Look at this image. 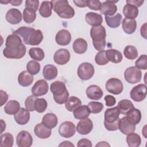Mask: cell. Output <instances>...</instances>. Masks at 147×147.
<instances>
[{"mask_svg": "<svg viewBox=\"0 0 147 147\" xmlns=\"http://www.w3.org/2000/svg\"><path fill=\"white\" fill-rule=\"evenodd\" d=\"M5 48L3 50V56L8 59H18L23 57L26 51L21 37L15 34L9 35L6 40Z\"/></svg>", "mask_w": 147, "mask_h": 147, "instance_id": "6da1fadb", "label": "cell"}, {"mask_svg": "<svg viewBox=\"0 0 147 147\" xmlns=\"http://www.w3.org/2000/svg\"><path fill=\"white\" fill-rule=\"evenodd\" d=\"M54 100L58 104L62 105L67 102L69 98V92L65 84L61 81L53 82L50 86Z\"/></svg>", "mask_w": 147, "mask_h": 147, "instance_id": "7a4b0ae2", "label": "cell"}, {"mask_svg": "<svg viewBox=\"0 0 147 147\" xmlns=\"http://www.w3.org/2000/svg\"><path fill=\"white\" fill-rule=\"evenodd\" d=\"M90 36L92 40L95 49L100 51L104 50L106 46V32L103 26H92L90 29Z\"/></svg>", "mask_w": 147, "mask_h": 147, "instance_id": "3957f363", "label": "cell"}, {"mask_svg": "<svg viewBox=\"0 0 147 147\" xmlns=\"http://www.w3.org/2000/svg\"><path fill=\"white\" fill-rule=\"evenodd\" d=\"M52 9L62 18L69 19L75 15V10L70 6L67 0H53Z\"/></svg>", "mask_w": 147, "mask_h": 147, "instance_id": "277c9868", "label": "cell"}, {"mask_svg": "<svg viewBox=\"0 0 147 147\" xmlns=\"http://www.w3.org/2000/svg\"><path fill=\"white\" fill-rule=\"evenodd\" d=\"M94 72V67L92 64L88 62H84L78 67L77 74L80 79L87 80L93 76Z\"/></svg>", "mask_w": 147, "mask_h": 147, "instance_id": "5b68a950", "label": "cell"}, {"mask_svg": "<svg viewBox=\"0 0 147 147\" xmlns=\"http://www.w3.org/2000/svg\"><path fill=\"white\" fill-rule=\"evenodd\" d=\"M124 78L126 82L130 84H136L141 81L142 72L136 67H130L126 69L124 72Z\"/></svg>", "mask_w": 147, "mask_h": 147, "instance_id": "8992f818", "label": "cell"}, {"mask_svg": "<svg viewBox=\"0 0 147 147\" xmlns=\"http://www.w3.org/2000/svg\"><path fill=\"white\" fill-rule=\"evenodd\" d=\"M106 89L110 93L114 95H118L123 91V83L119 79L112 78L107 81L106 83Z\"/></svg>", "mask_w": 147, "mask_h": 147, "instance_id": "52a82bcc", "label": "cell"}, {"mask_svg": "<svg viewBox=\"0 0 147 147\" xmlns=\"http://www.w3.org/2000/svg\"><path fill=\"white\" fill-rule=\"evenodd\" d=\"M131 99L135 102H141L146 96V86L144 84H139L134 86L130 92Z\"/></svg>", "mask_w": 147, "mask_h": 147, "instance_id": "ba28073f", "label": "cell"}, {"mask_svg": "<svg viewBox=\"0 0 147 147\" xmlns=\"http://www.w3.org/2000/svg\"><path fill=\"white\" fill-rule=\"evenodd\" d=\"M58 132L63 137L67 138H71L75 134V125L71 121H64L60 125L58 129Z\"/></svg>", "mask_w": 147, "mask_h": 147, "instance_id": "9c48e42d", "label": "cell"}, {"mask_svg": "<svg viewBox=\"0 0 147 147\" xmlns=\"http://www.w3.org/2000/svg\"><path fill=\"white\" fill-rule=\"evenodd\" d=\"M16 142L19 147H30L33 143V138L29 132L22 130L17 136Z\"/></svg>", "mask_w": 147, "mask_h": 147, "instance_id": "30bf717a", "label": "cell"}, {"mask_svg": "<svg viewBox=\"0 0 147 147\" xmlns=\"http://www.w3.org/2000/svg\"><path fill=\"white\" fill-rule=\"evenodd\" d=\"M48 84L44 79H40L37 80L33 86L31 91L33 95L40 96L45 95L48 91Z\"/></svg>", "mask_w": 147, "mask_h": 147, "instance_id": "8fae6325", "label": "cell"}, {"mask_svg": "<svg viewBox=\"0 0 147 147\" xmlns=\"http://www.w3.org/2000/svg\"><path fill=\"white\" fill-rule=\"evenodd\" d=\"M70 59V53L64 48H60L56 51L53 55L54 61L58 65H64L67 64Z\"/></svg>", "mask_w": 147, "mask_h": 147, "instance_id": "7c38bea8", "label": "cell"}, {"mask_svg": "<svg viewBox=\"0 0 147 147\" xmlns=\"http://www.w3.org/2000/svg\"><path fill=\"white\" fill-rule=\"evenodd\" d=\"M93 128L92 121L88 118H86L78 122L76 126V130L80 134L86 135L89 134Z\"/></svg>", "mask_w": 147, "mask_h": 147, "instance_id": "4fadbf2b", "label": "cell"}, {"mask_svg": "<svg viewBox=\"0 0 147 147\" xmlns=\"http://www.w3.org/2000/svg\"><path fill=\"white\" fill-rule=\"evenodd\" d=\"M118 1H106L102 3L100 12L105 16H113L117 11V7L115 4Z\"/></svg>", "mask_w": 147, "mask_h": 147, "instance_id": "5bb4252c", "label": "cell"}, {"mask_svg": "<svg viewBox=\"0 0 147 147\" xmlns=\"http://www.w3.org/2000/svg\"><path fill=\"white\" fill-rule=\"evenodd\" d=\"M22 13L17 9H10L6 14V21L13 25L19 24L22 21Z\"/></svg>", "mask_w": 147, "mask_h": 147, "instance_id": "9a60e30c", "label": "cell"}, {"mask_svg": "<svg viewBox=\"0 0 147 147\" xmlns=\"http://www.w3.org/2000/svg\"><path fill=\"white\" fill-rule=\"evenodd\" d=\"M55 40L56 43L60 45H67L71 41V34L68 30L61 29L57 33Z\"/></svg>", "mask_w": 147, "mask_h": 147, "instance_id": "2e32d148", "label": "cell"}, {"mask_svg": "<svg viewBox=\"0 0 147 147\" xmlns=\"http://www.w3.org/2000/svg\"><path fill=\"white\" fill-rule=\"evenodd\" d=\"M118 129L125 135L134 132L136 130V125L131 123L127 119L126 116L119 119L118 122Z\"/></svg>", "mask_w": 147, "mask_h": 147, "instance_id": "e0dca14e", "label": "cell"}, {"mask_svg": "<svg viewBox=\"0 0 147 147\" xmlns=\"http://www.w3.org/2000/svg\"><path fill=\"white\" fill-rule=\"evenodd\" d=\"M87 96L91 100H99L103 95L102 89L96 85L93 84L88 87L86 91Z\"/></svg>", "mask_w": 147, "mask_h": 147, "instance_id": "ac0fdd59", "label": "cell"}, {"mask_svg": "<svg viewBox=\"0 0 147 147\" xmlns=\"http://www.w3.org/2000/svg\"><path fill=\"white\" fill-rule=\"evenodd\" d=\"M35 30L33 28L27 27V26H21L18 29L16 30L13 32V34H17L20 37H21L23 42L25 44L28 45L29 38L32 34V33Z\"/></svg>", "mask_w": 147, "mask_h": 147, "instance_id": "d6986e66", "label": "cell"}, {"mask_svg": "<svg viewBox=\"0 0 147 147\" xmlns=\"http://www.w3.org/2000/svg\"><path fill=\"white\" fill-rule=\"evenodd\" d=\"M34 133L37 137L41 139H46L51 136L52 130L51 129L48 128L42 123H40L34 126Z\"/></svg>", "mask_w": 147, "mask_h": 147, "instance_id": "ffe728a7", "label": "cell"}, {"mask_svg": "<svg viewBox=\"0 0 147 147\" xmlns=\"http://www.w3.org/2000/svg\"><path fill=\"white\" fill-rule=\"evenodd\" d=\"M30 119L29 111L25 108H20V110L14 115V119L21 125L26 124Z\"/></svg>", "mask_w": 147, "mask_h": 147, "instance_id": "44dd1931", "label": "cell"}, {"mask_svg": "<svg viewBox=\"0 0 147 147\" xmlns=\"http://www.w3.org/2000/svg\"><path fill=\"white\" fill-rule=\"evenodd\" d=\"M86 22L92 26L101 25L103 22V18L101 14L94 12H88L85 16Z\"/></svg>", "mask_w": 147, "mask_h": 147, "instance_id": "7402d4cb", "label": "cell"}, {"mask_svg": "<svg viewBox=\"0 0 147 147\" xmlns=\"http://www.w3.org/2000/svg\"><path fill=\"white\" fill-rule=\"evenodd\" d=\"M120 114V111L117 107L107 109L105 112V121L108 123H111L118 119H119V116Z\"/></svg>", "mask_w": 147, "mask_h": 147, "instance_id": "603a6c76", "label": "cell"}, {"mask_svg": "<svg viewBox=\"0 0 147 147\" xmlns=\"http://www.w3.org/2000/svg\"><path fill=\"white\" fill-rule=\"evenodd\" d=\"M34 80L32 75L29 74L27 71H23L18 76V82L22 87H28L32 84Z\"/></svg>", "mask_w": 147, "mask_h": 147, "instance_id": "cb8c5ba5", "label": "cell"}, {"mask_svg": "<svg viewBox=\"0 0 147 147\" xmlns=\"http://www.w3.org/2000/svg\"><path fill=\"white\" fill-rule=\"evenodd\" d=\"M90 113V110L87 105H80L73 111L74 117L78 119H82L87 118Z\"/></svg>", "mask_w": 147, "mask_h": 147, "instance_id": "d4e9b609", "label": "cell"}, {"mask_svg": "<svg viewBox=\"0 0 147 147\" xmlns=\"http://www.w3.org/2000/svg\"><path fill=\"white\" fill-rule=\"evenodd\" d=\"M126 115V117L129 122L135 125L138 124L141 119V113L140 110L134 107L130 110Z\"/></svg>", "mask_w": 147, "mask_h": 147, "instance_id": "484cf974", "label": "cell"}, {"mask_svg": "<svg viewBox=\"0 0 147 147\" xmlns=\"http://www.w3.org/2000/svg\"><path fill=\"white\" fill-rule=\"evenodd\" d=\"M44 78L48 80H51L57 76L58 71L56 67L52 64H47L44 66L42 71Z\"/></svg>", "mask_w": 147, "mask_h": 147, "instance_id": "4316f807", "label": "cell"}, {"mask_svg": "<svg viewBox=\"0 0 147 147\" xmlns=\"http://www.w3.org/2000/svg\"><path fill=\"white\" fill-rule=\"evenodd\" d=\"M57 122V117L53 113H47L44 115L42 119V123L49 129H53L56 127Z\"/></svg>", "mask_w": 147, "mask_h": 147, "instance_id": "83f0119b", "label": "cell"}, {"mask_svg": "<svg viewBox=\"0 0 147 147\" xmlns=\"http://www.w3.org/2000/svg\"><path fill=\"white\" fill-rule=\"evenodd\" d=\"M87 42L82 38H78L76 39L72 45V48L74 52L78 54H83L85 53L87 49Z\"/></svg>", "mask_w": 147, "mask_h": 147, "instance_id": "f1b7e54d", "label": "cell"}, {"mask_svg": "<svg viewBox=\"0 0 147 147\" xmlns=\"http://www.w3.org/2000/svg\"><path fill=\"white\" fill-rule=\"evenodd\" d=\"M122 12L125 18L134 20L138 16L139 11L136 6L130 4H126L124 6Z\"/></svg>", "mask_w": 147, "mask_h": 147, "instance_id": "f546056e", "label": "cell"}, {"mask_svg": "<svg viewBox=\"0 0 147 147\" xmlns=\"http://www.w3.org/2000/svg\"><path fill=\"white\" fill-rule=\"evenodd\" d=\"M106 55L109 61H111L113 63L121 62L123 58L121 52L114 49H110L106 51Z\"/></svg>", "mask_w": 147, "mask_h": 147, "instance_id": "4dcf8cb0", "label": "cell"}, {"mask_svg": "<svg viewBox=\"0 0 147 147\" xmlns=\"http://www.w3.org/2000/svg\"><path fill=\"white\" fill-rule=\"evenodd\" d=\"M122 26L124 32L130 34L135 32L137 28V22L135 19L131 20L125 18L122 21Z\"/></svg>", "mask_w": 147, "mask_h": 147, "instance_id": "1f68e13d", "label": "cell"}, {"mask_svg": "<svg viewBox=\"0 0 147 147\" xmlns=\"http://www.w3.org/2000/svg\"><path fill=\"white\" fill-rule=\"evenodd\" d=\"M20 109V103L15 100H10L4 107L5 112L9 115H15Z\"/></svg>", "mask_w": 147, "mask_h": 147, "instance_id": "d6a6232c", "label": "cell"}, {"mask_svg": "<svg viewBox=\"0 0 147 147\" xmlns=\"http://www.w3.org/2000/svg\"><path fill=\"white\" fill-rule=\"evenodd\" d=\"M122 19V16L120 13H117L114 16H105V21L107 25L111 28H118Z\"/></svg>", "mask_w": 147, "mask_h": 147, "instance_id": "836d02e7", "label": "cell"}, {"mask_svg": "<svg viewBox=\"0 0 147 147\" xmlns=\"http://www.w3.org/2000/svg\"><path fill=\"white\" fill-rule=\"evenodd\" d=\"M52 3L51 1H43L39 8V13L42 17L47 18L51 16Z\"/></svg>", "mask_w": 147, "mask_h": 147, "instance_id": "e575fe53", "label": "cell"}, {"mask_svg": "<svg viewBox=\"0 0 147 147\" xmlns=\"http://www.w3.org/2000/svg\"><path fill=\"white\" fill-rule=\"evenodd\" d=\"M126 142L130 147H138L141 145V139L138 134L133 132L127 135Z\"/></svg>", "mask_w": 147, "mask_h": 147, "instance_id": "d590c367", "label": "cell"}, {"mask_svg": "<svg viewBox=\"0 0 147 147\" xmlns=\"http://www.w3.org/2000/svg\"><path fill=\"white\" fill-rule=\"evenodd\" d=\"M43 34L42 32L37 29L35 30L30 35L29 40H28V45H37L41 43V42L43 40Z\"/></svg>", "mask_w": 147, "mask_h": 147, "instance_id": "8d00e7d4", "label": "cell"}, {"mask_svg": "<svg viewBox=\"0 0 147 147\" xmlns=\"http://www.w3.org/2000/svg\"><path fill=\"white\" fill-rule=\"evenodd\" d=\"M117 107L118 108L121 114L126 115L130 110L134 107V105L130 100L125 99L120 100L118 103Z\"/></svg>", "mask_w": 147, "mask_h": 147, "instance_id": "74e56055", "label": "cell"}, {"mask_svg": "<svg viewBox=\"0 0 147 147\" xmlns=\"http://www.w3.org/2000/svg\"><path fill=\"white\" fill-rule=\"evenodd\" d=\"M82 101L78 98L72 96L68 98V100L65 102V108L69 111H73L77 107L81 105Z\"/></svg>", "mask_w": 147, "mask_h": 147, "instance_id": "f35d334b", "label": "cell"}, {"mask_svg": "<svg viewBox=\"0 0 147 147\" xmlns=\"http://www.w3.org/2000/svg\"><path fill=\"white\" fill-rule=\"evenodd\" d=\"M29 55L32 59L36 61H41L45 57L44 51L38 47L31 48L29 51Z\"/></svg>", "mask_w": 147, "mask_h": 147, "instance_id": "ab89813d", "label": "cell"}, {"mask_svg": "<svg viewBox=\"0 0 147 147\" xmlns=\"http://www.w3.org/2000/svg\"><path fill=\"white\" fill-rule=\"evenodd\" d=\"M36 18V11L30 8H25L23 11V19L27 24L32 23Z\"/></svg>", "mask_w": 147, "mask_h": 147, "instance_id": "60d3db41", "label": "cell"}, {"mask_svg": "<svg viewBox=\"0 0 147 147\" xmlns=\"http://www.w3.org/2000/svg\"><path fill=\"white\" fill-rule=\"evenodd\" d=\"M123 55L129 60H134L138 57V51L133 45H127L123 50Z\"/></svg>", "mask_w": 147, "mask_h": 147, "instance_id": "b9f144b4", "label": "cell"}, {"mask_svg": "<svg viewBox=\"0 0 147 147\" xmlns=\"http://www.w3.org/2000/svg\"><path fill=\"white\" fill-rule=\"evenodd\" d=\"M1 147H11L13 145L14 139L13 136L9 133L3 134L0 137Z\"/></svg>", "mask_w": 147, "mask_h": 147, "instance_id": "7bdbcfd3", "label": "cell"}, {"mask_svg": "<svg viewBox=\"0 0 147 147\" xmlns=\"http://www.w3.org/2000/svg\"><path fill=\"white\" fill-rule=\"evenodd\" d=\"M27 71L32 75L37 74L40 70V64L37 61H29L26 64Z\"/></svg>", "mask_w": 147, "mask_h": 147, "instance_id": "ee69618b", "label": "cell"}, {"mask_svg": "<svg viewBox=\"0 0 147 147\" xmlns=\"http://www.w3.org/2000/svg\"><path fill=\"white\" fill-rule=\"evenodd\" d=\"M47 102L44 98H37L35 100L34 109L39 113L44 112L47 108Z\"/></svg>", "mask_w": 147, "mask_h": 147, "instance_id": "f6af8a7d", "label": "cell"}, {"mask_svg": "<svg viewBox=\"0 0 147 147\" xmlns=\"http://www.w3.org/2000/svg\"><path fill=\"white\" fill-rule=\"evenodd\" d=\"M95 61L99 65H104L109 63L106 55V51L102 50L96 53L95 57Z\"/></svg>", "mask_w": 147, "mask_h": 147, "instance_id": "bcb514c9", "label": "cell"}, {"mask_svg": "<svg viewBox=\"0 0 147 147\" xmlns=\"http://www.w3.org/2000/svg\"><path fill=\"white\" fill-rule=\"evenodd\" d=\"M90 112L93 114H97L101 112L103 109L102 103L99 102H90L88 104Z\"/></svg>", "mask_w": 147, "mask_h": 147, "instance_id": "7dc6e473", "label": "cell"}, {"mask_svg": "<svg viewBox=\"0 0 147 147\" xmlns=\"http://www.w3.org/2000/svg\"><path fill=\"white\" fill-rule=\"evenodd\" d=\"M136 67L139 69L146 70L147 69V56L146 55H142L135 62Z\"/></svg>", "mask_w": 147, "mask_h": 147, "instance_id": "c3c4849f", "label": "cell"}, {"mask_svg": "<svg viewBox=\"0 0 147 147\" xmlns=\"http://www.w3.org/2000/svg\"><path fill=\"white\" fill-rule=\"evenodd\" d=\"M37 96L34 95H30L26 98L25 101V106L26 109L29 111H33L35 110L34 109V102Z\"/></svg>", "mask_w": 147, "mask_h": 147, "instance_id": "681fc988", "label": "cell"}, {"mask_svg": "<svg viewBox=\"0 0 147 147\" xmlns=\"http://www.w3.org/2000/svg\"><path fill=\"white\" fill-rule=\"evenodd\" d=\"M102 3L98 0H87V6L90 9L94 10H99L100 9Z\"/></svg>", "mask_w": 147, "mask_h": 147, "instance_id": "f907efd6", "label": "cell"}, {"mask_svg": "<svg viewBox=\"0 0 147 147\" xmlns=\"http://www.w3.org/2000/svg\"><path fill=\"white\" fill-rule=\"evenodd\" d=\"M119 121V118L116 120L115 121L111 122V123H108L105 121H104V126L106 127V129L107 130L109 131H116L118 129V122Z\"/></svg>", "mask_w": 147, "mask_h": 147, "instance_id": "816d5d0a", "label": "cell"}, {"mask_svg": "<svg viewBox=\"0 0 147 147\" xmlns=\"http://www.w3.org/2000/svg\"><path fill=\"white\" fill-rule=\"evenodd\" d=\"M38 6L39 1L38 0H27L25 1V7L32 9L36 11L37 10Z\"/></svg>", "mask_w": 147, "mask_h": 147, "instance_id": "f5cc1de1", "label": "cell"}, {"mask_svg": "<svg viewBox=\"0 0 147 147\" xmlns=\"http://www.w3.org/2000/svg\"><path fill=\"white\" fill-rule=\"evenodd\" d=\"M104 99L106 102V105L108 107L114 106L116 103V99L115 97L110 95H107L105 96Z\"/></svg>", "mask_w": 147, "mask_h": 147, "instance_id": "db71d44e", "label": "cell"}, {"mask_svg": "<svg viewBox=\"0 0 147 147\" xmlns=\"http://www.w3.org/2000/svg\"><path fill=\"white\" fill-rule=\"evenodd\" d=\"M77 146L78 147L81 146H87V147H91L92 146V143L91 141L88 139L86 138H82L80 140L77 144Z\"/></svg>", "mask_w": 147, "mask_h": 147, "instance_id": "11a10c76", "label": "cell"}, {"mask_svg": "<svg viewBox=\"0 0 147 147\" xmlns=\"http://www.w3.org/2000/svg\"><path fill=\"white\" fill-rule=\"evenodd\" d=\"M0 94H1V106H2L7 100L8 95L5 91L2 90H0Z\"/></svg>", "mask_w": 147, "mask_h": 147, "instance_id": "9f6ffc18", "label": "cell"}, {"mask_svg": "<svg viewBox=\"0 0 147 147\" xmlns=\"http://www.w3.org/2000/svg\"><path fill=\"white\" fill-rule=\"evenodd\" d=\"M126 4H130L132 5H134L136 6L137 7H140L143 3L144 2V1H140V0H127L126 1Z\"/></svg>", "mask_w": 147, "mask_h": 147, "instance_id": "6f0895ef", "label": "cell"}, {"mask_svg": "<svg viewBox=\"0 0 147 147\" xmlns=\"http://www.w3.org/2000/svg\"><path fill=\"white\" fill-rule=\"evenodd\" d=\"M73 2L77 7H85L87 6V0H78V1L74 0Z\"/></svg>", "mask_w": 147, "mask_h": 147, "instance_id": "680465c9", "label": "cell"}, {"mask_svg": "<svg viewBox=\"0 0 147 147\" xmlns=\"http://www.w3.org/2000/svg\"><path fill=\"white\" fill-rule=\"evenodd\" d=\"M141 35L145 39H146V23H145L141 27L140 29Z\"/></svg>", "mask_w": 147, "mask_h": 147, "instance_id": "91938a15", "label": "cell"}, {"mask_svg": "<svg viewBox=\"0 0 147 147\" xmlns=\"http://www.w3.org/2000/svg\"><path fill=\"white\" fill-rule=\"evenodd\" d=\"M59 146H74V145L72 144L70 141H65L62 142L59 145Z\"/></svg>", "mask_w": 147, "mask_h": 147, "instance_id": "94428289", "label": "cell"}, {"mask_svg": "<svg viewBox=\"0 0 147 147\" xmlns=\"http://www.w3.org/2000/svg\"><path fill=\"white\" fill-rule=\"evenodd\" d=\"M22 1L21 0H13L10 1V3L13 6H20L22 3Z\"/></svg>", "mask_w": 147, "mask_h": 147, "instance_id": "6125c7cd", "label": "cell"}, {"mask_svg": "<svg viewBox=\"0 0 147 147\" xmlns=\"http://www.w3.org/2000/svg\"><path fill=\"white\" fill-rule=\"evenodd\" d=\"M110 146V144H109L107 142L105 141H101L99 142L98 144L96 145V146Z\"/></svg>", "mask_w": 147, "mask_h": 147, "instance_id": "be15d7a7", "label": "cell"}, {"mask_svg": "<svg viewBox=\"0 0 147 147\" xmlns=\"http://www.w3.org/2000/svg\"><path fill=\"white\" fill-rule=\"evenodd\" d=\"M1 122H2V131H1V133H2L3 132V130L5 129V127H6V125H6L5 124V122L2 120V119H1Z\"/></svg>", "mask_w": 147, "mask_h": 147, "instance_id": "e7e4bbea", "label": "cell"}, {"mask_svg": "<svg viewBox=\"0 0 147 147\" xmlns=\"http://www.w3.org/2000/svg\"><path fill=\"white\" fill-rule=\"evenodd\" d=\"M1 3H4V4H7L8 3H10V1H1Z\"/></svg>", "mask_w": 147, "mask_h": 147, "instance_id": "03108f58", "label": "cell"}]
</instances>
